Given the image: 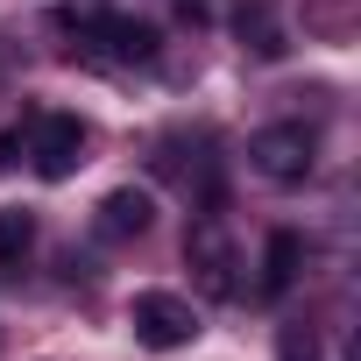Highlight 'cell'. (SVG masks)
<instances>
[{
    "instance_id": "8992f818",
    "label": "cell",
    "mask_w": 361,
    "mask_h": 361,
    "mask_svg": "<svg viewBox=\"0 0 361 361\" xmlns=\"http://www.w3.org/2000/svg\"><path fill=\"white\" fill-rule=\"evenodd\" d=\"M149 220H156V206H149V192H106L99 199V213H92V234L99 241H142L149 234Z\"/></svg>"
},
{
    "instance_id": "30bf717a",
    "label": "cell",
    "mask_w": 361,
    "mask_h": 361,
    "mask_svg": "<svg viewBox=\"0 0 361 361\" xmlns=\"http://www.w3.org/2000/svg\"><path fill=\"white\" fill-rule=\"evenodd\" d=\"M283 361H319V340L305 326H283Z\"/></svg>"
},
{
    "instance_id": "ba28073f",
    "label": "cell",
    "mask_w": 361,
    "mask_h": 361,
    "mask_svg": "<svg viewBox=\"0 0 361 361\" xmlns=\"http://www.w3.org/2000/svg\"><path fill=\"white\" fill-rule=\"evenodd\" d=\"M29 248H36V213L29 206H0V269H22Z\"/></svg>"
},
{
    "instance_id": "7a4b0ae2",
    "label": "cell",
    "mask_w": 361,
    "mask_h": 361,
    "mask_svg": "<svg viewBox=\"0 0 361 361\" xmlns=\"http://www.w3.org/2000/svg\"><path fill=\"white\" fill-rule=\"evenodd\" d=\"M128 326H135V340L156 347V354L199 340V312H192V298H177V290H142V298L128 305Z\"/></svg>"
},
{
    "instance_id": "5b68a950",
    "label": "cell",
    "mask_w": 361,
    "mask_h": 361,
    "mask_svg": "<svg viewBox=\"0 0 361 361\" xmlns=\"http://www.w3.org/2000/svg\"><path fill=\"white\" fill-rule=\"evenodd\" d=\"M85 121L78 114H43L36 121V135H29V163H36V177H50V185H64V177L85 163Z\"/></svg>"
},
{
    "instance_id": "9c48e42d",
    "label": "cell",
    "mask_w": 361,
    "mask_h": 361,
    "mask_svg": "<svg viewBox=\"0 0 361 361\" xmlns=\"http://www.w3.org/2000/svg\"><path fill=\"white\" fill-rule=\"evenodd\" d=\"M241 43L255 50V57H283L290 43H283V29L269 22V8H241Z\"/></svg>"
},
{
    "instance_id": "6da1fadb",
    "label": "cell",
    "mask_w": 361,
    "mask_h": 361,
    "mask_svg": "<svg viewBox=\"0 0 361 361\" xmlns=\"http://www.w3.org/2000/svg\"><path fill=\"white\" fill-rule=\"evenodd\" d=\"M248 156H255V170L269 177V185H305L312 163H319V142H312V128H298V121H269V128H255Z\"/></svg>"
},
{
    "instance_id": "277c9868",
    "label": "cell",
    "mask_w": 361,
    "mask_h": 361,
    "mask_svg": "<svg viewBox=\"0 0 361 361\" xmlns=\"http://www.w3.org/2000/svg\"><path fill=\"white\" fill-rule=\"evenodd\" d=\"M185 262H192V276H199V290L206 298H234L241 283H234V241H227V227H220V213H206V220H192V234H185Z\"/></svg>"
},
{
    "instance_id": "52a82bcc",
    "label": "cell",
    "mask_w": 361,
    "mask_h": 361,
    "mask_svg": "<svg viewBox=\"0 0 361 361\" xmlns=\"http://www.w3.org/2000/svg\"><path fill=\"white\" fill-rule=\"evenodd\" d=\"M298 262H305V241L283 227V234H269V255H262V298H283L290 283H298Z\"/></svg>"
},
{
    "instance_id": "3957f363",
    "label": "cell",
    "mask_w": 361,
    "mask_h": 361,
    "mask_svg": "<svg viewBox=\"0 0 361 361\" xmlns=\"http://www.w3.org/2000/svg\"><path fill=\"white\" fill-rule=\"evenodd\" d=\"M71 29H78V43H92V50H99V57H114V64H149V57H156V29H149V22H135V15L92 8V15H78Z\"/></svg>"
}]
</instances>
